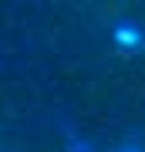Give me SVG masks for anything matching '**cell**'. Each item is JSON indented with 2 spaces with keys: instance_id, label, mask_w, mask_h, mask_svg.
I'll return each mask as SVG.
<instances>
[{
  "instance_id": "1",
  "label": "cell",
  "mask_w": 145,
  "mask_h": 152,
  "mask_svg": "<svg viewBox=\"0 0 145 152\" xmlns=\"http://www.w3.org/2000/svg\"><path fill=\"white\" fill-rule=\"evenodd\" d=\"M115 37H118V44H125L128 51H138L145 44V31L135 20H118V24H115Z\"/></svg>"
},
{
  "instance_id": "2",
  "label": "cell",
  "mask_w": 145,
  "mask_h": 152,
  "mask_svg": "<svg viewBox=\"0 0 145 152\" xmlns=\"http://www.w3.org/2000/svg\"><path fill=\"white\" fill-rule=\"evenodd\" d=\"M68 152H91V145L81 139H68Z\"/></svg>"
},
{
  "instance_id": "3",
  "label": "cell",
  "mask_w": 145,
  "mask_h": 152,
  "mask_svg": "<svg viewBox=\"0 0 145 152\" xmlns=\"http://www.w3.org/2000/svg\"><path fill=\"white\" fill-rule=\"evenodd\" d=\"M118 152H142V149H135V145H125V149H118Z\"/></svg>"
}]
</instances>
